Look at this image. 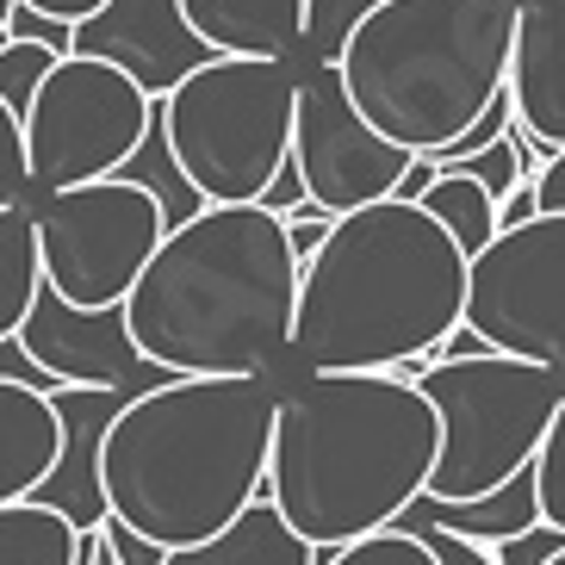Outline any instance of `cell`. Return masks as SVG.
I'll return each mask as SVG.
<instances>
[{
  "mask_svg": "<svg viewBox=\"0 0 565 565\" xmlns=\"http://www.w3.org/2000/svg\"><path fill=\"white\" fill-rule=\"evenodd\" d=\"M299 262L262 205H200L162 231L118 317L162 380H274L292 361Z\"/></svg>",
  "mask_w": 565,
  "mask_h": 565,
  "instance_id": "1",
  "label": "cell"
},
{
  "mask_svg": "<svg viewBox=\"0 0 565 565\" xmlns=\"http://www.w3.org/2000/svg\"><path fill=\"white\" fill-rule=\"evenodd\" d=\"M274 380H162L106 416L94 484L113 522L162 553L200 547L262 498Z\"/></svg>",
  "mask_w": 565,
  "mask_h": 565,
  "instance_id": "2",
  "label": "cell"
},
{
  "mask_svg": "<svg viewBox=\"0 0 565 565\" xmlns=\"http://www.w3.org/2000/svg\"><path fill=\"white\" fill-rule=\"evenodd\" d=\"M435 411L392 373H299L274 398L262 498L311 553L392 529L429 484Z\"/></svg>",
  "mask_w": 565,
  "mask_h": 565,
  "instance_id": "3",
  "label": "cell"
},
{
  "mask_svg": "<svg viewBox=\"0 0 565 565\" xmlns=\"http://www.w3.org/2000/svg\"><path fill=\"white\" fill-rule=\"evenodd\" d=\"M466 255L411 200L335 217L299 267L292 380L299 373H392L460 330Z\"/></svg>",
  "mask_w": 565,
  "mask_h": 565,
  "instance_id": "4",
  "label": "cell"
},
{
  "mask_svg": "<svg viewBox=\"0 0 565 565\" xmlns=\"http://www.w3.org/2000/svg\"><path fill=\"white\" fill-rule=\"evenodd\" d=\"M522 0H385L335 56V82L373 137L429 162L503 94Z\"/></svg>",
  "mask_w": 565,
  "mask_h": 565,
  "instance_id": "5",
  "label": "cell"
},
{
  "mask_svg": "<svg viewBox=\"0 0 565 565\" xmlns=\"http://www.w3.org/2000/svg\"><path fill=\"white\" fill-rule=\"evenodd\" d=\"M292 87V63L212 56L156 100V137L200 205H255L267 193L286 168Z\"/></svg>",
  "mask_w": 565,
  "mask_h": 565,
  "instance_id": "6",
  "label": "cell"
},
{
  "mask_svg": "<svg viewBox=\"0 0 565 565\" xmlns=\"http://www.w3.org/2000/svg\"><path fill=\"white\" fill-rule=\"evenodd\" d=\"M416 392L435 411V466L423 498L472 503L510 484L515 472H529L565 398V373L503 361V354H472V361H429Z\"/></svg>",
  "mask_w": 565,
  "mask_h": 565,
  "instance_id": "7",
  "label": "cell"
},
{
  "mask_svg": "<svg viewBox=\"0 0 565 565\" xmlns=\"http://www.w3.org/2000/svg\"><path fill=\"white\" fill-rule=\"evenodd\" d=\"M156 125V100L131 75L94 56H63L38 82L32 106L19 118L25 137V181L38 193H68V186L113 181L137 156V143Z\"/></svg>",
  "mask_w": 565,
  "mask_h": 565,
  "instance_id": "8",
  "label": "cell"
},
{
  "mask_svg": "<svg viewBox=\"0 0 565 565\" xmlns=\"http://www.w3.org/2000/svg\"><path fill=\"white\" fill-rule=\"evenodd\" d=\"M162 231V205L125 174L44 193V205L32 212L44 292H56L75 311H118L143 274V262L156 255Z\"/></svg>",
  "mask_w": 565,
  "mask_h": 565,
  "instance_id": "9",
  "label": "cell"
},
{
  "mask_svg": "<svg viewBox=\"0 0 565 565\" xmlns=\"http://www.w3.org/2000/svg\"><path fill=\"white\" fill-rule=\"evenodd\" d=\"M460 330L484 354L565 373V212H534L466 262Z\"/></svg>",
  "mask_w": 565,
  "mask_h": 565,
  "instance_id": "10",
  "label": "cell"
},
{
  "mask_svg": "<svg viewBox=\"0 0 565 565\" xmlns=\"http://www.w3.org/2000/svg\"><path fill=\"white\" fill-rule=\"evenodd\" d=\"M286 162L299 168L305 205L323 217H349L361 205H380L398 193V181L411 174L416 156L392 150L385 137H373L361 125V113L349 106L335 68H305L292 87V137H286Z\"/></svg>",
  "mask_w": 565,
  "mask_h": 565,
  "instance_id": "11",
  "label": "cell"
},
{
  "mask_svg": "<svg viewBox=\"0 0 565 565\" xmlns=\"http://www.w3.org/2000/svg\"><path fill=\"white\" fill-rule=\"evenodd\" d=\"M19 354L56 385V392H125L137 380V349L118 311H75L56 292H38L19 323Z\"/></svg>",
  "mask_w": 565,
  "mask_h": 565,
  "instance_id": "12",
  "label": "cell"
},
{
  "mask_svg": "<svg viewBox=\"0 0 565 565\" xmlns=\"http://www.w3.org/2000/svg\"><path fill=\"white\" fill-rule=\"evenodd\" d=\"M68 56H94L113 63L118 75H131L150 100H162L168 87L212 63L200 38L186 32V19L174 0H106L94 19H82L68 32Z\"/></svg>",
  "mask_w": 565,
  "mask_h": 565,
  "instance_id": "13",
  "label": "cell"
},
{
  "mask_svg": "<svg viewBox=\"0 0 565 565\" xmlns=\"http://www.w3.org/2000/svg\"><path fill=\"white\" fill-rule=\"evenodd\" d=\"M510 118L534 150H565V0H522L510 38Z\"/></svg>",
  "mask_w": 565,
  "mask_h": 565,
  "instance_id": "14",
  "label": "cell"
},
{
  "mask_svg": "<svg viewBox=\"0 0 565 565\" xmlns=\"http://www.w3.org/2000/svg\"><path fill=\"white\" fill-rule=\"evenodd\" d=\"M212 56L292 63L305 51V0H174Z\"/></svg>",
  "mask_w": 565,
  "mask_h": 565,
  "instance_id": "15",
  "label": "cell"
},
{
  "mask_svg": "<svg viewBox=\"0 0 565 565\" xmlns=\"http://www.w3.org/2000/svg\"><path fill=\"white\" fill-rule=\"evenodd\" d=\"M63 460V416L56 398L0 380V503H25L51 484Z\"/></svg>",
  "mask_w": 565,
  "mask_h": 565,
  "instance_id": "16",
  "label": "cell"
},
{
  "mask_svg": "<svg viewBox=\"0 0 565 565\" xmlns=\"http://www.w3.org/2000/svg\"><path fill=\"white\" fill-rule=\"evenodd\" d=\"M398 522H423V529L460 534V541H472V547L491 553V547H503V541H515V534L541 529V503H534V479H529V472H515L510 484H498V491H484V498H472V503H429V498H416Z\"/></svg>",
  "mask_w": 565,
  "mask_h": 565,
  "instance_id": "17",
  "label": "cell"
},
{
  "mask_svg": "<svg viewBox=\"0 0 565 565\" xmlns=\"http://www.w3.org/2000/svg\"><path fill=\"white\" fill-rule=\"evenodd\" d=\"M162 565H323V553H311L299 534L280 522L274 503L255 498L231 529H217L212 541H200V547L162 553Z\"/></svg>",
  "mask_w": 565,
  "mask_h": 565,
  "instance_id": "18",
  "label": "cell"
},
{
  "mask_svg": "<svg viewBox=\"0 0 565 565\" xmlns=\"http://www.w3.org/2000/svg\"><path fill=\"white\" fill-rule=\"evenodd\" d=\"M75 522L44 503H0V565H75Z\"/></svg>",
  "mask_w": 565,
  "mask_h": 565,
  "instance_id": "19",
  "label": "cell"
},
{
  "mask_svg": "<svg viewBox=\"0 0 565 565\" xmlns=\"http://www.w3.org/2000/svg\"><path fill=\"white\" fill-rule=\"evenodd\" d=\"M38 292H44V274H38L32 212L25 205H7L0 212V342L19 335V323H25Z\"/></svg>",
  "mask_w": 565,
  "mask_h": 565,
  "instance_id": "20",
  "label": "cell"
},
{
  "mask_svg": "<svg viewBox=\"0 0 565 565\" xmlns=\"http://www.w3.org/2000/svg\"><path fill=\"white\" fill-rule=\"evenodd\" d=\"M416 212L429 217V224H441V231L454 236V249L472 262V255L498 236V205L484 200L472 181H460V174H435L429 186H423V200H416Z\"/></svg>",
  "mask_w": 565,
  "mask_h": 565,
  "instance_id": "21",
  "label": "cell"
},
{
  "mask_svg": "<svg viewBox=\"0 0 565 565\" xmlns=\"http://www.w3.org/2000/svg\"><path fill=\"white\" fill-rule=\"evenodd\" d=\"M441 174H460V181H472L491 205H503L522 186V131H515V118H510V131L498 137V143H484V150L460 156L454 168H441Z\"/></svg>",
  "mask_w": 565,
  "mask_h": 565,
  "instance_id": "22",
  "label": "cell"
},
{
  "mask_svg": "<svg viewBox=\"0 0 565 565\" xmlns=\"http://www.w3.org/2000/svg\"><path fill=\"white\" fill-rule=\"evenodd\" d=\"M529 479H534V503H541V529H553L565 541V398L529 460Z\"/></svg>",
  "mask_w": 565,
  "mask_h": 565,
  "instance_id": "23",
  "label": "cell"
},
{
  "mask_svg": "<svg viewBox=\"0 0 565 565\" xmlns=\"http://www.w3.org/2000/svg\"><path fill=\"white\" fill-rule=\"evenodd\" d=\"M373 7H385V0H305V51H311V63L335 68L349 32L373 13Z\"/></svg>",
  "mask_w": 565,
  "mask_h": 565,
  "instance_id": "24",
  "label": "cell"
},
{
  "mask_svg": "<svg viewBox=\"0 0 565 565\" xmlns=\"http://www.w3.org/2000/svg\"><path fill=\"white\" fill-rule=\"evenodd\" d=\"M63 63V56H51L44 44H25V38H7L0 44V106L13 118H25V106H32L38 82L51 75V68Z\"/></svg>",
  "mask_w": 565,
  "mask_h": 565,
  "instance_id": "25",
  "label": "cell"
},
{
  "mask_svg": "<svg viewBox=\"0 0 565 565\" xmlns=\"http://www.w3.org/2000/svg\"><path fill=\"white\" fill-rule=\"evenodd\" d=\"M323 565H435V559H429V547H423L416 534L380 529V534H361V541H349V547L323 553Z\"/></svg>",
  "mask_w": 565,
  "mask_h": 565,
  "instance_id": "26",
  "label": "cell"
},
{
  "mask_svg": "<svg viewBox=\"0 0 565 565\" xmlns=\"http://www.w3.org/2000/svg\"><path fill=\"white\" fill-rule=\"evenodd\" d=\"M32 181H25V137H19V118L0 106V212L7 205H25Z\"/></svg>",
  "mask_w": 565,
  "mask_h": 565,
  "instance_id": "27",
  "label": "cell"
},
{
  "mask_svg": "<svg viewBox=\"0 0 565 565\" xmlns=\"http://www.w3.org/2000/svg\"><path fill=\"white\" fill-rule=\"evenodd\" d=\"M392 529H404V534H416L423 547H429V559L435 565H498L484 547H472V541H460V534H441V529H423V522H392Z\"/></svg>",
  "mask_w": 565,
  "mask_h": 565,
  "instance_id": "28",
  "label": "cell"
},
{
  "mask_svg": "<svg viewBox=\"0 0 565 565\" xmlns=\"http://www.w3.org/2000/svg\"><path fill=\"white\" fill-rule=\"evenodd\" d=\"M280 224H286V249H292V262L305 267V262L317 255V243L330 236V224H335V217H323V212H311V205H299V212H286Z\"/></svg>",
  "mask_w": 565,
  "mask_h": 565,
  "instance_id": "29",
  "label": "cell"
},
{
  "mask_svg": "<svg viewBox=\"0 0 565 565\" xmlns=\"http://www.w3.org/2000/svg\"><path fill=\"white\" fill-rule=\"evenodd\" d=\"M100 541H106V553H113V565H162V547L137 541V534L125 529V522H113V515L100 522Z\"/></svg>",
  "mask_w": 565,
  "mask_h": 565,
  "instance_id": "30",
  "label": "cell"
},
{
  "mask_svg": "<svg viewBox=\"0 0 565 565\" xmlns=\"http://www.w3.org/2000/svg\"><path fill=\"white\" fill-rule=\"evenodd\" d=\"M553 547H559L553 529H529V534H515V541H503V547H491V559L498 565H541Z\"/></svg>",
  "mask_w": 565,
  "mask_h": 565,
  "instance_id": "31",
  "label": "cell"
},
{
  "mask_svg": "<svg viewBox=\"0 0 565 565\" xmlns=\"http://www.w3.org/2000/svg\"><path fill=\"white\" fill-rule=\"evenodd\" d=\"M529 186H534V212H565V150H553Z\"/></svg>",
  "mask_w": 565,
  "mask_h": 565,
  "instance_id": "32",
  "label": "cell"
},
{
  "mask_svg": "<svg viewBox=\"0 0 565 565\" xmlns=\"http://www.w3.org/2000/svg\"><path fill=\"white\" fill-rule=\"evenodd\" d=\"M19 7H25V13H38V19H56V25H68V32H75L82 19L100 13L106 0H19Z\"/></svg>",
  "mask_w": 565,
  "mask_h": 565,
  "instance_id": "33",
  "label": "cell"
},
{
  "mask_svg": "<svg viewBox=\"0 0 565 565\" xmlns=\"http://www.w3.org/2000/svg\"><path fill=\"white\" fill-rule=\"evenodd\" d=\"M13 7H19V0H0V38H7V19H13Z\"/></svg>",
  "mask_w": 565,
  "mask_h": 565,
  "instance_id": "34",
  "label": "cell"
},
{
  "mask_svg": "<svg viewBox=\"0 0 565 565\" xmlns=\"http://www.w3.org/2000/svg\"><path fill=\"white\" fill-rule=\"evenodd\" d=\"M541 565H565V541H559V547H553V553H547V559H541Z\"/></svg>",
  "mask_w": 565,
  "mask_h": 565,
  "instance_id": "35",
  "label": "cell"
},
{
  "mask_svg": "<svg viewBox=\"0 0 565 565\" xmlns=\"http://www.w3.org/2000/svg\"><path fill=\"white\" fill-rule=\"evenodd\" d=\"M106 565H113V553H106Z\"/></svg>",
  "mask_w": 565,
  "mask_h": 565,
  "instance_id": "36",
  "label": "cell"
}]
</instances>
